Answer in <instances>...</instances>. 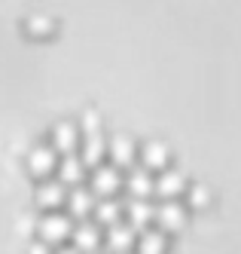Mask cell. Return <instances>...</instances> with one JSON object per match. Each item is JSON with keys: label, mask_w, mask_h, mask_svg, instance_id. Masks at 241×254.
<instances>
[{"label": "cell", "mask_w": 241, "mask_h": 254, "mask_svg": "<svg viewBox=\"0 0 241 254\" xmlns=\"http://www.w3.org/2000/svg\"><path fill=\"white\" fill-rule=\"evenodd\" d=\"M156 221H159V230H180L187 224V205L180 199H162L156 205Z\"/></svg>", "instance_id": "cell-9"}, {"label": "cell", "mask_w": 241, "mask_h": 254, "mask_svg": "<svg viewBox=\"0 0 241 254\" xmlns=\"http://www.w3.org/2000/svg\"><path fill=\"white\" fill-rule=\"evenodd\" d=\"M122 184H125V190L132 193L135 199H150L156 193V175L150 169H144V166H132L125 172Z\"/></svg>", "instance_id": "cell-8"}, {"label": "cell", "mask_w": 241, "mask_h": 254, "mask_svg": "<svg viewBox=\"0 0 241 254\" xmlns=\"http://www.w3.org/2000/svg\"><path fill=\"white\" fill-rule=\"evenodd\" d=\"M70 230H73V217L58 208H49L37 224V236L49 245H64V239H70Z\"/></svg>", "instance_id": "cell-1"}, {"label": "cell", "mask_w": 241, "mask_h": 254, "mask_svg": "<svg viewBox=\"0 0 241 254\" xmlns=\"http://www.w3.org/2000/svg\"><path fill=\"white\" fill-rule=\"evenodd\" d=\"M95 202H98V196L92 193V187H86V184L67 187L64 205H67V214H70V217H77V221H86V217H92V208H95Z\"/></svg>", "instance_id": "cell-6"}, {"label": "cell", "mask_w": 241, "mask_h": 254, "mask_svg": "<svg viewBox=\"0 0 241 254\" xmlns=\"http://www.w3.org/2000/svg\"><path fill=\"white\" fill-rule=\"evenodd\" d=\"M107 156L113 166H135V156H138V144L132 135H113L107 138Z\"/></svg>", "instance_id": "cell-10"}, {"label": "cell", "mask_w": 241, "mask_h": 254, "mask_svg": "<svg viewBox=\"0 0 241 254\" xmlns=\"http://www.w3.org/2000/svg\"><path fill=\"white\" fill-rule=\"evenodd\" d=\"M28 31H34V34H49L52 28H55V22L49 19V15H43V12H34V15H28Z\"/></svg>", "instance_id": "cell-19"}, {"label": "cell", "mask_w": 241, "mask_h": 254, "mask_svg": "<svg viewBox=\"0 0 241 254\" xmlns=\"http://www.w3.org/2000/svg\"><path fill=\"white\" fill-rule=\"evenodd\" d=\"M80 156H83L86 166H92V169L101 166L104 156H107V135H104V132L83 135V141H80Z\"/></svg>", "instance_id": "cell-14"}, {"label": "cell", "mask_w": 241, "mask_h": 254, "mask_svg": "<svg viewBox=\"0 0 241 254\" xmlns=\"http://www.w3.org/2000/svg\"><path fill=\"white\" fill-rule=\"evenodd\" d=\"M135 242H138V230L128 224L125 217L116 221V224H110V227H104V245H107L110 254H132Z\"/></svg>", "instance_id": "cell-2"}, {"label": "cell", "mask_w": 241, "mask_h": 254, "mask_svg": "<svg viewBox=\"0 0 241 254\" xmlns=\"http://www.w3.org/2000/svg\"><path fill=\"white\" fill-rule=\"evenodd\" d=\"M67 199V187L61 184L58 178H40V184H37V202L40 205H46V211L49 208H55V205H61Z\"/></svg>", "instance_id": "cell-15"}, {"label": "cell", "mask_w": 241, "mask_h": 254, "mask_svg": "<svg viewBox=\"0 0 241 254\" xmlns=\"http://www.w3.org/2000/svg\"><path fill=\"white\" fill-rule=\"evenodd\" d=\"M101 239H104V233H101V227L92 221V217H86V221H73L70 245L77 248V251H83V254L98 251V248H101Z\"/></svg>", "instance_id": "cell-3"}, {"label": "cell", "mask_w": 241, "mask_h": 254, "mask_svg": "<svg viewBox=\"0 0 241 254\" xmlns=\"http://www.w3.org/2000/svg\"><path fill=\"white\" fill-rule=\"evenodd\" d=\"M92 221L98 227H110V224L122 221V202L116 196H98L95 208H92Z\"/></svg>", "instance_id": "cell-16"}, {"label": "cell", "mask_w": 241, "mask_h": 254, "mask_svg": "<svg viewBox=\"0 0 241 254\" xmlns=\"http://www.w3.org/2000/svg\"><path fill=\"white\" fill-rule=\"evenodd\" d=\"M138 254H165L168 248V239L159 227H146V230H138V242H135Z\"/></svg>", "instance_id": "cell-18"}, {"label": "cell", "mask_w": 241, "mask_h": 254, "mask_svg": "<svg viewBox=\"0 0 241 254\" xmlns=\"http://www.w3.org/2000/svg\"><path fill=\"white\" fill-rule=\"evenodd\" d=\"M122 214L125 221L132 224L135 230H146L150 227V221H156V205L150 202V199H128V202L122 205Z\"/></svg>", "instance_id": "cell-12"}, {"label": "cell", "mask_w": 241, "mask_h": 254, "mask_svg": "<svg viewBox=\"0 0 241 254\" xmlns=\"http://www.w3.org/2000/svg\"><path fill=\"white\" fill-rule=\"evenodd\" d=\"M58 150L52 147V144L40 141V144H34V147L28 150V169L37 175V178H49L52 169H58Z\"/></svg>", "instance_id": "cell-5"}, {"label": "cell", "mask_w": 241, "mask_h": 254, "mask_svg": "<svg viewBox=\"0 0 241 254\" xmlns=\"http://www.w3.org/2000/svg\"><path fill=\"white\" fill-rule=\"evenodd\" d=\"M92 193L95 196H116V190L122 187V172L113 162H101L92 169Z\"/></svg>", "instance_id": "cell-4"}, {"label": "cell", "mask_w": 241, "mask_h": 254, "mask_svg": "<svg viewBox=\"0 0 241 254\" xmlns=\"http://www.w3.org/2000/svg\"><path fill=\"white\" fill-rule=\"evenodd\" d=\"M92 254H110V251L107 248H98V251H92Z\"/></svg>", "instance_id": "cell-24"}, {"label": "cell", "mask_w": 241, "mask_h": 254, "mask_svg": "<svg viewBox=\"0 0 241 254\" xmlns=\"http://www.w3.org/2000/svg\"><path fill=\"white\" fill-rule=\"evenodd\" d=\"M187 175H183L180 169H162L159 175H156V193L162 196V199H180V193H187Z\"/></svg>", "instance_id": "cell-11"}, {"label": "cell", "mask_w": 241, "mask_h": 254, "mask_svg": "<svg viewBox=\"0 0 241 254\" xmlns=\"http://www.w3.org/2000/svg\"><path fill=\"white\" fill-rule=\"evenodd\" d=\"M83 141V132H80V126L77 120H58L52 126V147L58 150V153H77V144Z\"/></svg>", "instance_id": "cell-7"}, {"label": "cell", "mask_w": 241, "mask_h": 254, "mask_svg": "<svg viewBox=\"0 0 241 254\" xmlns=\"http://www.w3.org/2000/svg\"><path fill=\"white\" fill-rule=\"evenodd\" d=\"M187 196H190V202L198 205V208L211 202V190H208L205 184H193V187H187Z\"/></svg>", "instance_id": "cell-20"}, {"label": "cell", "mask_w": 241, "mask_h": 254, "mask_svg": "<svg viewBox=\"0 0 241 254\" xmlns=\"http://www.w3.org/2000/svg\"><path fill=\"white\" fill-rule=\"evenodd\" d=\"M25 254H52V245H49V242H43L40 236H37L34 242H28V251H25Z\"/></svg>", "instance_id": "cell-22"}, {"label": "cell", "mask_w": 241, "mask_h": 254, "mask_svg": "<svg viewBox=\"0 0 241 254\" xmlns=\"http://www.w3.org/2000/svg\"><path fill=\"white\" fill-rule=\"evenodd\" d=\"M77 126H80V132H83V135L101 132V120H98V114H95V111H86V114L80 117V123H77Z\"/></svg>", "instance_id": "cell-21"}, {"label": "cell", "mask_w": 241, "mask_h": 254, "mask_svg": "<svg viewBox=\"0 0 241 254\" xmlns=\"http://www.w3.org/2000/svg\"><path fill=\"white\" fill-rule=\"evenodd\" d=\"M58 181L64 187H77V184H83V178H86V162H83V156L80 153H61L58 156Z\"/></svg>", "instance_id": "cell-13"}, {"label": "cell", "mask_w": 241, "mask_h": 254, "mask_svg": "<svg viewBox=\"0 0 241 254\" xmlns=\"http://www.w3.org/2000/svg\"><path fill=\"white\" fill-rule=\"evenodd\" d=\"M52 254H83V251H77L70 242H64V245H58V248H52Z\"/></svg>", "instance_id": "cell-23"}, {"label": "cell", "mask_w": 241, "mask_h": 254, "mask_svg": "<svg viewBox=\"0 0 241 254\" xmlns=\"http://www.w3.org/2000/svg\"><path fill=\"white\" fill-rule=\"evenodd\" d=\"M138 156H141V166L150 169V172L168 169V147H165L162 141H146L144 147L138 150Z\"/></svg>", "instance_id": "cell-17"}]
</instances>
